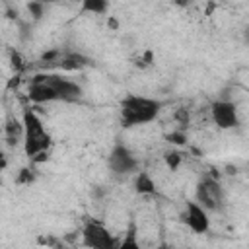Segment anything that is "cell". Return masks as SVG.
Listing matches in <instances>:
<instances>
[{
	"mask_svg": "<svg viewBox=\"0 0 249 249\" xmlns=\"http://www.w3.org/2000/svg\"><path fill=\"white\" fill-rule=\"evenodd\" d=\"M185 222L195 233H206L210 228L208 210L202 208L196 200H189L185 204Z\"/></svg>",
	"mask_w": 249,
	"mask_h": 249,
	"instance_id": "cell-9",
	"label": "cell"
},
{
	"mask_svg": "<svg viewBox=\"0 0 249 249\" xmlns=\"http://www.w3.org/2000/svg\"><path fill=\"white\" fill-rule=\"evenodd\" d=\"M4 165V156H2V152H0V167Z\"/></svg>",
	"mask_w": 249,
	"mask_h": 249,
	"instance_id": "cell-18",
	"label": "cell"
},
{
	"mask_svg": "<svg viewBox=\"0 0 249 249\" xmlns=\"http://www.w3.org/2000/svg\"><path fill=\"white\" fill-rule=\"evenodd\" d=\"M165 163H167L171 169H175V167L181 163V154H179V152H169V154H165Z\"/></svg>",
	"mask_w": 249,
	"mask_h": 249,
	"instance_id": "cell-15",
	"label": "cell"
},
{
	"mask_svg": "<svg viewBox=\"0 0 249 249\" xmlns=\"http://www.w3.org/2000/svg\"><path fill=\"white\" fill-rule=\"evenodd\" d=\"M210 117L214 121V124L222 130H228V128H235L239 124V115H237V109L231 101L228 99H216L212 105H210Z\"/></svg>",
	"mask_w": 249,
	"mask_h": 249,
	"instance_id": "cell-6",
	"label": "cell"
},
{
	"mask_svg": "<svg viewBox=\"0 0 249 249\" xmlns=\"http://www.w3.org/2000/svg\"><path fill=\"white\" fill-rule=\"evenodd\" d=\"M119 107H121L119 109L121 124L124 128H132V126H142V124L152 123L161 109V101L130 93V95H124L121 99Z\"/></svg>",
	"mask_w": 249,
	"mask_h": 249,
	"instance_id": "cell-1",
	"label": "cell"
},
{
	"mask_svg": "<svg viewBox=\"0 0 249 249\" xmlns=\"http://www.w3.org/2000/svg\"><path fill=\"white\" fill-rule=\"evenodd\" d=\"M58 62H60V66H62V68H66V70H80V68H84V66H89V64H91V62H89V58H88V56H84V54H80V53L60 54Z\"/></svg>",
	"mask_w": 249,
	"mask_h": 249,
	"instance_id": "cell-10",
	"label": "cell"
},
{
	"mask_svg": "<svg viewBox=\"0 0 249 249\" xmlns=\"http://www.w3.org/2000/svg\"><path fill=\"white\" fill-rule=\"evenodd\" d=\"M35 2H41V4H54V2H58V0H35Z\"/></svg>",
	"mask_w": 249,
	"mask_h": 249,
	"instance_id": "cell-17",
	"label": "cell"
},
{
	"mask_svg": "<svg viewBox=\"0 0 249 249\" xmlns=\"http://www.w3.org/2000/svg\"><path fill=\"white\" fill-rule=\"evenodd\" d=\"M82 241L88 247H95V249H113L119 247V241H115V237L111 235V231L97 220H89L86 222L84 230H82Z\"/></svg>",
	"mask_w": 249,
	"mask_h": 249,
	"instance_id": "cell-3",
	"label": "cell"
},
{
	"mask_svg": "<svg viewBox=\"0 0 249 249\" xmlns=\"http://www.w3.org/2000/svg\"><path fill=\"white\" fill-rule=\"evenodd\" d=\"M27 10H29V14L33 16V19H41V18H43V14H45V4L35 2V0H29Z\"/></svg>",
	"mask_w": 249,
	"mask_h": 249,
	"instance_id": "cell-13",
	"label": "cell"
},
{
	"mask_svg": "<svg viewBox=\"0 0 249 249\" xmlns=\"http://www.w3.org/2000/svg\"><path fill=\"white\" fill-rule=\"evenodd\" d=\"M107 165L115 175H130L138 169V160L124 144L117 142L109 152Z\"/></svg>",
	"mask_w": 249,
	"mask_h": 249,
	"instance_id": "cell-4",
	"label": "cell"
},
{
	"mask_svg": "<svg viewBox=\"0 0 249 249\" xmlns=\"http://www.w3.org/2000/svg\"><path fill=\"white\" fill-rule=\"evenodd\" d=\"M27 97L31 103L35 105H43V103H53V101H58L56 99V91L53 89V86L49 84L47 80V74H37L29 88H27Z\"/></svg>",
	"mask_w": 249,
	"mask_h": 249,
	"instance_id": "cell-8",
	"label": "cell"
},
{
	"mask_svg": "<svg viewBox=\"0 0 249 249\" xmlns=\"http://www.w3.org/2000/svg\"><path fill=\"white\" fill-rule=\"evenodd\" d=\"M82 2V12L84 14H95L101 16L107 12V0H80Z\"/></svg>",
	"mask_w": 249,
	"mask_h": 249,
	"instance_id": "cell-12",
	"label": "cell"
},
{
	"mask_svg": "<svg viewBox=\"0 0 249 249\" xmlns=\"http://www.w3.org/2000/svg\"><path fill=\"white\" fill-rule=\"evenodd\" d=\"M23 152L25 156L31 160L33 156L41 154V152H49L51 148V134L47 132L43 121L39 119V115L33 109H25L23 117Z\"/></svg>",
	"mask_w": 249,
	"mask_h": 249,
	"instance_id": "cell-2",
	"label": "cell"
},
{
	"mask_svg": "<svg viewBox=\"0 0 249 249\" xmlns=\"http://www.w3.org/2000/svg\"><path fill=\"white\" fill-rule=\"evenodd\" d=\"M33 179H35V175L31 173V169H21L19 175H18V183H25V185H27V183H31Z\"/></svg>",
	"mask_w": 249,
	"mask_h": 249,
	"instance_id": "cell-16",
	"label": "cell"
},
{
	"mask_svg": "<svg viewBox=\"0 0 249 249\" xmlns=\"http://www.w3.org/2000/svg\"><path fill=\"white\" fill-rule=\"evenodd\" d=\"M134 191L138 195H154L156 193V183L150 177V173L146 171H138L136 179H134Z\"/></svg>",
	"mask_w": 249,
	"mask_h": 249,
	"instance_id": "cell-11",
	"label": "cell"
},
{
	"mask_svg": "<svg viewBox=\"0 0 249 249\" xmlns=\"http://www.w3.org/2000/svg\"><path fill=\"white\" fill-rule=\"evenodd\" d=\"M167 140H169L171 144H175V146H181V144H185L187 134H185V130H183V128H177V130H173V132H169V134H167Z\"/></svg>",
	"mask_w": 249,
	"mask_h": 249,
	"instance_id": "cell-14",
	"label": "cell"
},
{
	"mask_svg": "<svg viewBox=\"0 0 249 249\" xmlns=\"http://www.w3.org/2000/svg\"><path fill=\"white\" fill-rule=\"evenodd\" d=\"M196 202L210 210H218L224 204V193L220 189V183L214 177H204L196 187Z\"/></svg>",
	"mask_w": 249,
	"mask_h": 249,
	"instance_id": "cell-5",
	"label": "cell"
},
{
	"mask_svg": "<svg viewBox=\"0 0 249 249\" xmlns=\"http://www.w3.org/2000/svg\"><path fill=\"white\" fill-rule=\"evenodd\" d=\"M47 80L49 84L53 86V89L56 91V99L58 101H64V103H78L84 95L82 91V86H78L76 82L68 80V78H62L60 74H47Z\"/></svg>",
	"mask_w": 249,
	"mask_h": 249,
	"instance_id": "cell-7",
	"label": "cell"
}]
</instances>
